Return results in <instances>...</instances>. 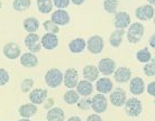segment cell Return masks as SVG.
Listing matches in <instances>:
<instances>
[{
	"instance_id": "obj_1",
	"label": "cell",
	"mask_w": 155,
	"mask_h": 121,
	"mask_svg": "<svg viewBox=\"0 0 155 121\" xmlns=\"http://www.w3.org/2000/svg\"><path fill=\"white\" fill-rule=\"evenodd\" d=\"M144 34H145V27H144L143 24L133 23L129 25L126 37H127V40L130 44H136L143 38Z\"/></svg>"
},
{
	"instance_id": "obj_2",
	"label": "cell",
	"mask_w": 155,
	"mask_h": 121,
	"mask_svg": "<svg viewBox=\"0 0 155 121\" xmlns=\"http://www.w3.org/2000/svg\"><path fill=\"white\" fill-rule=\"evenodd\" d=\"M45 83L52 89H56L63 82V73L58 68H50L44 76Z\"/></svg>"
},
{
	"instance_id": "obj_3",
	"label": "cell",
	"mask_w": 155,
	"mask_h": 121,
	"mask_svg": "<svg viewBox=\"0 0 155 121\" xmlns=\"http://www.w3.org/2000/svg\"><path fill=\"white\" fill-rule=\"evenodd\" d=\"M124 106H125V112H126V114L132 118L138 117L142 113V111H143L142 102L137 98H130L128 99V100H126Z\"/></svg>"
},
{
	"instance_id": "obj_4",
	"label": "cell",
	"mask_w": 155,
	"mask_h": 121,
	"mask_svg": "<svg viewBox=\"0 0 155 121\" xmlns=\"http://www.w3.org/2000/svg\"><path fill=\"white\" fill-rule=\"evenodd\" d=\"M87 48L93 55L100 54L104 49V38L100 35L91 36L87 42Z\"/></svg>"
},
{
	"instance_id": "obj_5",
	"label": "cell",
	"mask_w": 155,
	"mask_h": 121,
	"mask_svg": "<svg viewBox=\"0 0 155 121\" xmlns=\"http://www.w3.org/2000/svg\"><path fill=\"white\" fill-rule=\"evenodd\" d=\"M79 82V72H78L75 68L73 67H70V68H68L65 71V73L63 74V83H64V85L71 90V89H73L75 88Z\"/></svg>"
},
{
	"instance_id": "obj_6",
	"label": "cell",
	"mask_w": 155,
	"mask_h": 121,
	"mask_svg": "<svg viewBox=\"0 0 155 121\" xmlns=\"http://www.w3.org/2000/svg\"><path fill=\"white\" fill-rule=\"evenodd\" d=\"M107 108H108V102L105 95L101 93L96 94L91 100V109L94 112H97V114H99L105 112Z\"/></svg>"
},
{
	"instance_id": "obj_7",
	"label": "cell",
	"mask_w": 155,
	"mask_h": 121,
	"mask_svg": "<svg viewBox=\"0 0 155 121\" xmlns=\"http://www.w3.org/2000/svg\"><path fill=\"white\" fill-rule=\"evenodd\" d=\"M24 43L26 45L29 52L31 53H38L41 51V37H39L36 33H33V34H28L26 37H25V40H24Z\"/></svg>"
},
{
	"instance_id": "obj_8",
	"label": "cell",
	"mask_w": 155,
	"mask_h": 121,
	"mask_svg": "<svg viewBox=\"0 0 155 121\" xmlns=\"http://www.w3.org/2000/svg\"><path fill=\"white\" fill-rule=\"evenodd\" d=\"M98 71L99 73L104 74L105 76H108V75L114 74V72L116 70V62L111 59H102L99 61V64H98Z\"/></svg>"
},
{
	"instance_id": "obj_9",
	"label": "cell",
	"mask_w": 155,
	"mask_h": 121,
	"mask_svg": "<svg viewBox=\"0 0 155 121\" xmlns=\"http://www.w3.org/2000/svg\"><path fill=\"white\" fill-rule=\"evenodd\" d=\"M154 7L151 5H144L140 6L135 10V16L137 19L142 20V21H146V20H151L154 18Z\"/></svg>"
},
{
	"instance_id": "obj_10",
	"label": "cell",
	"mask_w": 155,
	"mask_h": 121,
	"mask_svg": "<svg viewBox=\"0 0 155 121\" xmlns=\"http://www.w3.org/2000/svg\"><path fill=\"white\" fill-rule=\"evenodd\" d=\"M51 20L55 25H58V27L60 26H66L68 24L70 23V15L64 9H58V10L53 11L52 17H51Z\"/></svg>"
},
{
	"instance_id": "obj_11",
	"label": "cell",
	"mask_w": 155,
	"mask_h": 121,
	"mask_svg": "<svg viewBox=\"0 0 155 121\" xmlns=\"http://www.w3.org/2000/svg\"><path fill=\"white\" fill-rule=\"evenodd\" d=\"M110 103L114 107H123L125 104V102L127 100L126 98V92L120 88H117L115 90L110 92Z\"/></svg>"
},
{
	"instance_id": "obj_12",
	"label": "cell",
	"mask_w": 155,
	"mask_h": 121,
	"mask_svg": "<svg viewBox=\"0 0 155 121\" xmlns=\"http://www.w3.org/2000/svg\"><path fill=\"white\" fill-rule=\"evenodd\" d=\"M4 55L9 59H18L21 54V51H20V47L17 45L14 42H9V43L5 44L4 46Z\"/></svg>"
},
{
	"instance_id": "obj_13",
	"label": "cell",
	"mask_w": 155,
	"mask_h": 121,
	"mask_svg": "<svg viewBox=\"0 0 155 121\" xmlns=\"http://www.w3.org/2000/svg\"><path fill=\"white\" fill-rule=\"evenodd\" d=\"M115 27L116 29H124L125 28L129 27V25L132 24V19H130V16L128 15L127 12L125 11H120L117 12L116 16H115Z\"/></svg>"
},
{
	"instance_id": "obj_14",
	"label": "cell",
	"mask_w": 155,
	"mask_h": 121,
	"mask_svg": "<svg viewBox=\"0 0 155 121\" xmlns=\"http://www.w3.org/2000/svg\"><path fill=\"white\" fill-rule=\"evenodd\" d=\"M41 45H42L45 49H47V51L54 49L58 45V36L55 35V34H51V33L44 34L43 37L41 38Z\"/></svg>"
},
{
	"instance_id": "obj_15",
	"label": "cell",
	"mask_w": 155,
	"mask_h": 121,
	"mask_svg": "<svg viewBox=\"0 0 155 121\" xmlns=\"http://www.w3.org/2000/svg\"><path fill=\"white\" fill-rule=\"evenodd\" d=\"M114 78L118 83L129 82L130 78H132V71L129 70L128 67H125V66L118 67L114 72Z\"/></svg>"
},
{
	"instance_id": "obj_16",
	"label": "cell",
	"mask_w": 155,
	"mask_h": 121,
	"mask_svg": "<svg viewBox=\"0 0 155 121\" xmlns=\"http://www.w3.org/2000/svg\"><path fill=\"white\" fill-rule=\"evenodd\" d=\"M47 97V91L45 89H34L31 91L29 93V101L31 103L38 106V104H43L45 99Z\"/></svg>"
},
{
	"instance_id": "obj_17",
	"label": "cell",
	"mask_w": 155,
	"mask_h": 121,
	"mask_svg": "<svg viewBox=\"0 0 155 121\" xmlns=\"http://www.w3.org/2000/svg\"><path fill=\"white\" fill-rule=\"evenodd\" d=\"M145 90V82L142 78H133L129 81V91L134 95H140Z\"/></svg>"
},
{
	"instance_id": "obj_18",
	"label": "cell",
	"mask_w": 155,
	"mask_h": 121,
	"mask_svg": "<svg viewBox=\"0 0 155 121\" xmlns=\"http://www.w3.org/2000/svg\"><path fill=\"white\" fill-rule=\"evenodd\" d=\"M113 88H114V84L109 78H98L97 82H96V89L101 94L110 93L113 91Z\"/></svg>"
},
{
	"instance_id": "obj_19",
	"label": "cell",
	"mask_w": 155,
	"mask_h": 121,
	"mask_svg": "<svg viewBox=\"0 0 155 121\" xmlns=\"http://www.w3.org/2000/svg\"><path fill=\"white\" fill-rule=\"evenodd\" d=\"M20 64L23 65L24 67H35L37 64H38V59L34 53H25V54L20 55Z\"/></svg>"
},
{
	"instance_id": "obj_20",
	"label": "cell",
	"mask_w": 155,
	"mask_h": 121,
	"mask_svg": "<svg viewBox=\"0 0 155 121\" xmlns=\"http://www.w3.org/2000/svg\"><path fill=\"white\" fill-rule=\"evenodd\" d=\"M75 88H77V92L79 95H82V97H89L90 94H92V91H93L92 83L89 82V81H87V80L79 81Z\"/></svg>"
},
{
	"instance_id": "obj_21",
	"label": "cell",
	"mask_w": 155,
	"mask_h": 121,
	"mask_svg": "<svg viewBox=\"0 0 155 121\" xmlns=\"http://www.w3.org/2000/svg\"><path fill=\"white\" fill-rule=\"evenodd\" d=\"M82 74L84 76V80L89 81V82H94L98 80L99 71H98L97 66H94V65H87L83 67Z\"/></svg>"
},
{
	"instance_id": "obj_22",
	"label": "cell",
	"mask_w": 155,
	"mask_h": 121,
	"mask_svg": "<svg viewBox=\"0 0 155 121\" xmlns=\"http://www.w3.org/2000/svg\"><path fill=\"white\" fill-rule=\"evenodd\" d=\"M65 119V113L63 109L61 108H51L48 112L46 113V120L47 121H64Z\"/></svg>"
},
{
	"instance_id": "obj_23",
	"label": "cell",
	"mask_w": 155,
	"mask_h": 121,
	"mask_svg": "<svg viewBox=\"0 0 155 121\" xmlns=\"http://www.w3.org/2000/svg\"><path fill=\"white\" fill-rule=\"evenodd\" d=\"M85 47H87V42L83 38H75L71 40L69 44V49L71 53H74V54L82 53L85 49Z\"/></svg>"
},
{
	"instance_id": "obj_24",
	"label": "cell",
	"mask_w": 155,
	"mask_h": 121,
	"mask_svg": "<svg viewBox=\"0 0 155 121\" xmlns=\"http://www.w3.org/2000/svg\"><path fill=\"white\" fill-rule=\"evenodd\" d=\"M18 112H19L20 117L21 118L29 119V118H31L33 116H35L36 114V112H37V107H36L35 104H33V103L23 104V106L19 108Z\"/></svg>"
},
{
	"instance_id": "obj_25",
	"label": "cell",
	"mask_w": 155,
	"mask_h": 121,
	"mask_svg": "<svg viewBox=\"0 0 155 121\" xmlns=\"http://www.w3.org/2000/svg\"><path fill=\"white\" fill-rule=\"evenodd\" d=\"M23 27H24V29L26 31H28L29 34H33V33H35V31L38 30L39 21L35 17H28L26 19H24Z\"/></svg>"
},
{
	"instance_id": "obj_26",
	"label": "cell",
	"mask_w": 155,
	"mask_h": 121,
	"mask_svg": "<svg viewBox=\"0 0 155 121\" xmlns=\"http://www.w3.org/2000/svg\"><path fill=\"white\" fill-rule=\"evenodd\" d=\"M125 35V30L124 29H116L115 31L111 33V35L109 37V43L113 47H119L123 43V38H124Z\"/></svg>"
},
{
	"instance_id": "obj_27",
	"label": "cell",
	"mask_w": 155,
	"mask_h": 121,
	"mask_svg": "<svg viewBox=\"0 0 155 121\" xmlns=\"http://www.w3.org/2000/svg\"><path fill=\"white\" fill-rule=\"evenodd\" d=\"M37 9L41 14H51L53 10V1L52 0H36Z\"/></svg>"
},
{
	"instance_id": "obj_28",
	"label": "cell",
	"mask_w": 155,
	"mask_h": 121,
	"mask_svg": "<svg viewBox=\"0 0 155 121\" xmlns=\"http://www.w3.org/2000/svg\"><path fill=\"white\" fill-rule=\"evenodd\" d=\"M63 99H64L65 103L70 104V106H73V104L78 103L79 99H80V95L78 94L77 91H74L73 89H71V90H68L65 93H64Z\"/></svg>"
},
{
	"instance_id": "obj_29",
	"label": "cell",
	"mask_w": 155,
	"mask_h": 121,
	"mask_svg": "<svg viewBox=\"0 0 155 121\" xmlns=\"http://www.w3.org/2000/svg\"><path fill=\"white\" fill-rule=\"evenodd\" d=\"M31 5V0H14L12 2V8L16 11H25L28 10Z\"/></svg>"
},
{
	"instance_id": "obj_30",
	"label": "cell",
	"mask_w": 155,
	"mask_h": 121,
	"mask_svg": "<svg viewBox=\"0 0 155 121\" xmlns=\"http://www.w3.org/2000/svg\"><path fill=\"white\" fill-rule=\"evenodd\" d=\"M136 59L140 63H148L152 59L151 52H150V49H148L147 47H144L143 49H140V51L137 52Z\"/></svg>"
},
{
	"instance_id": "obj_31",
	"label": "cell",
	"mask_w": 155,
	"mask_h": 121,
	"mask_svg": "<svg viewBox=\"0 0 155 121\" xmlns=\"http://www.w3.org/2000/svg\"><path fill=\"white\" fill-rule=\"evenodd\" d=\"M118 8V0H104V9L109 14H115Z\"/></svg>"
},
{
	"instance_id": "obj_32",
	"label": "cell",
	"mask_w": 155,
	"mask_h": 121,
	"mask_svg": "<svg viewBox=\"0 0 155 121\" xmlns=\"http://www.w3.org/2000/svg\"><path fill=\"white\" fill-rule=\"evenodd\" d=\"M43 26H44V29L47 31V33H51V34H58V31H60V27H58V25H55L52 20H45L44 24H43Z\"/></svg>"
},
{
	"instance_id": "obj_33",
	"label": "cell",
	"mask_w": 155,
	"mask_h": 121,
	"mask_svg": "<svg viewBox=\"0 0 155 121\" xmlns=\"http://www.w3.org/2000/svg\"><path fill=\"white\" fill-rule=\"evenodd\" d=\"M144 73L146 76H150V78H153L155 75V61L153 59L150 61L148 63L145 64V66H144Z\"/></svg>"
},
{
	"instance_id": "obj_34",
	"label": "cell",
	"mask_w": 155,
	"mask_h": 121,
	"mask_svg": "<svg viewBox=\"0 0 155 121\" xmlns=\"http://www.w3.org/2000/svg\"><path fill=\"white\" fill-rule=\"evenodd\" d=\"M33 86H34V81L31 78H25L21 82L20 88H21V91H23L24 93H28L33 89Z\"/></svg>"
},
{
	"instance_id": "obj_35",
	"label": "cell",
	"mask_w": 155,
	"mask_h": 121,
	"mask_svg": "<svg viewBox=\"0 0 155 121\" xmlns=\"http://www.w3.org/2000/svg\"><path fill=\"white\" fill-rule=\"evenodd\" d=\"M10 80V76H9V73L5 68H1L0 67V86L6 85Z\"/></svg>"
},
{
	"instance_id": "obj_36",
	"label": "cell",
	"mask_w": 155,
	"mask_h": 121,
	"mask_svg": "<svg viewBox=\"0 0 155 121\" xmlns=\"http://www.w3.org/2000/svg\"><path fill=\"white\" fill-rule=\"evenodd\" d=\"M78 107L81 110H89L91 108V100L90 99H82L80 101H78Z\"/></svg>"
},
{
	"instance_id": "obj_37",
	"label": "cell",
	"mask_w": 155,
	"mask_h": 121,
	"mask_svg": "<svg viewBox=\"0 0 155 121\" xmlns=\"http://www.w3.org/2000/svg\"><path fill=\"white\" fill-rule=\"evenodd\" d=\"M70 5V0H53V6L58 8V9H65L69 7Z\"/></svg>"
},
{
	"instance_id": "obj_38",
	"label": "cell",
	"mask_w": 155,
	"mask_h": 121,
	"mask_svg": "<svg viewBox=\"0 0 155 121\" xmlns=\"http://www.w3.org/2000/svg\"><path fill=\"white\" fill-rule=\"evenodd\" d=\"M147 93L150 94L151 97H153V98L155 97V82L154 81L151 82L147 85Z\"/></svg>"
},
{
	"instance_id": "obj_39",
	"label": "cell",
	"mask_w": 155,
	"mask_h": 121,
	"mask_svg": "<svg viewBox=\"0 0 155 121\" xmlns=\"http://www.w3.org/2000/svg\"><path fill=\"white\" fill-rule=\"evenodd\" d=\"M44 108L45 109H48L50 110L51 108H53V104H54V100L52 98H50V99H45V101H44Z\"/></svg>"
},
{
	"instance_id": "obj_40",
	"label": "cell",
	"mask_w": 155,
	"mask_h": 121,
	"mask_svg": "<svg viewBox=\"0 0 155 121\" xmlns=\"http://www.w3.org/2000/svg\"><path fill=\"white\" fill-rule=\"evenodd\" d=\"M87 121H102V118L97 113H92L87 118Z\"/></svg>"
},
{
	"instance_id": "obj_41",
	"label": "cell",
	"mask_w": 155,
	"mask_h": 121,
	"mask_svg": "<svg viewBox=\"0 0 155 121\" xmlns=\"http://www.w3.org/2000/svg\"><path fill=\"white\" fill-rule=\"evenodd\" d=\"M154 40H155V35L153 34V35L151 36V38H150V45L152 46V48H154V47H155V42H154Z\"/></svg>"
},
{
	"instance_id": "obj_42",
	"label": "cell",
	"mask_w": 155,
	"mask_h": 121,
	"mask_svg": "<svg viewBox=\"0 0 155 121\" xmlns=\"http://www.w3.org/2000/svg\"><path fill=\"white\" fill-rule=\"evenodd\" d=\"M70 1H72V4L73 5H77V6H80V5H82L83 2H84L85 0H70Z\"/></svg>"
},
{
	"instance_id": "obj_43",
	"label": "cell",
	"mask_w": 155,
	"mask_h": 121,
	"mask_svg": "<svg viewBox=\"0 0 155 121\" xmlns=\"http://www.w3.org/2000/svg\"><path fill=\"white\" fill-rule=\"evenodd\" d=\"M68 121H82L81 118L80 117H77V116H74V117H71L68 119Z\"/></svg>"
},
{
	"instance_id": "obj_44",
	"label": "cell",
	"mask_w": 155,
	"mask_h": 121,
	"mask_svg": "<svg viewBox=\"0 0 155 121\" xmlns=\"http://www.w3.org/2000/svg\"><path fill=\"white\" fill-rule=\"evenodd\" d=\"M147 1H148V5H151V6H154L155 0H147Z\"/></svg>"
},
{
	"instance_id": "obj_45",
	"label": "cell",
	"mask_w": 155,
	"mask_h": 121,
	"mask_svg": "<svg viewBox=\"0 0 155 121\" xmlns=\"http://www.w3.org/2000/svg\"><path fill=\"white\" fill-rule=\"evenodd\" d=\"M18 121H31L29 119H26V118H23V119H20V120H18Z\"/></svg>"
},
{
	"instance_id": "obj_46",
	"label": "cell",
	"mask_w": 155,
	"mask_h": 121,
	"mask_svg": "<svg viewBox=\"0 0 155 121\" xmlns=\"http://www.w3.org/2000/svg\"><path fill=\"white\" fill-rule=\"evenodd\" d=\"M1 8H2V1L0 0V10H1Z\"/></svg>"
}]
</instances>
